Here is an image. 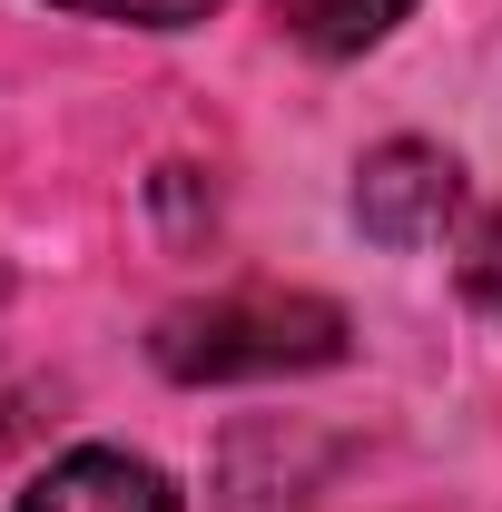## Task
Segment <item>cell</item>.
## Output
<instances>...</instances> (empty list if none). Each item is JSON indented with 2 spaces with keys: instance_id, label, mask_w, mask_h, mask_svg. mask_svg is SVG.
<instances>
[{
  "instance_id": "obj_6",
  "label": "cell",
  "mask_w": 502,
  "mask_h": 512,
  "mask_svg": "<svg viewBox=\"0 0 502 512\" xmlns=\"http://www.w3.org/2000/svg\"><path fill=\"white\" fill-rule=\"evenodd\" d=\"M50 10H79V20H138V30H188L217 0H50Z\"/></svg>"
},
{
  "instance_id": "obj_3",
  "label": "cell",
  "mask_w": 502,
  "mask_h": 512,
  "mask_svg": "<svg viewBox=\"0 0 502 512\" xmlns=\"http://www.w3.org/2000/svg\"><path fill=\"white\" fill-rule=\"evenodd\" d=\"M20 512H178V483L119 444H89V453H60L20 493Z\"/></svg>"
},
{
  "instance_id": "obj_2",
  "label": "cell",
  "mask_w": 502,
  "mask_h": 512,
  "mask_svg": "<svg viewBox=\"0 0 502 512\" xmlns=\"http://www.w3.org/2000/svg\"><path fill=\"white\" fill-rule=\"evenodd\" d=\"M355 217H365L375 247H434L463 217V168L443 148H424V138H394V148H375L355 168Z\"/></svg>"
},
{
  "instance_id": "obj_1",
  "label": "cell",
  "mask_w": 502,
  "mask_h": 512,
  "mask_svg": "<svg viewBox=\"0 0 502 512\" xmlns=\"http://www.w3.org/2000/svg\"><path fill=\"white\" fill-rule=\"evenodd\" d=\"M345 355V306L296 286H227L158 316V365L178 384H237V375H306Z\"/></svg>"
},
{
  "instance_id": "obj_4",
  "label": "cell",
  "mask_w": 502,
  "mask_h": 512,
  "mask_svg": "<svg viewBox=\"0 0 502 512\" xmlns=\"http://www.w3.org/2000/svg\"><path fill=\"white\" fill-rule=\"evenodd\" d=\"M404 10H414V0H276V20H286L306 50H325V60H355V50H375Z\"/></svg>"
},
{
  "instance_id": "obj_5",
  "label": "cell",
  "mask_w": 502,
  "mask_h": 512,
  "mask_svg": "<svg viewBox=\"0 0 502 512\" xmlns=\"http://www.w3.org/2000/svg\"><path fill=\"white\" fill-rule=\"evenodd\" d=\"M453 276H463V296H473V306L502 325V207L463 227V247H453Z\"/></svg>"
}]
</instances>
